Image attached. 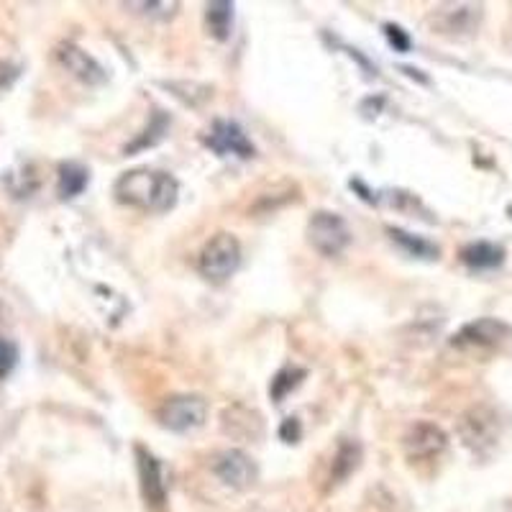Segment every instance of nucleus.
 Here are the masks:
<instances>
[{"label":"nucleus","mask_w":512,"mask_h":512,"mask_svg":"<svg viewBox=\"0 0 512 512\" xmlns=\"http://www.w3.org/2000/svg\"><path fill=\"white\" fill-rule=\"evenodd\" d=\"M446 433L433 423H415L405 438H402V446H405V454L410 459H433L446 448Z\"/></svg>","instance_id":"nucleus-9"},{"label":"nucleus","mask_w":512,"mask_h":512,"mask_svg":"<svg viewBox=\"0 0 512 512\" xmlns=\"http://www.w3.org/2000/svg\"><path fill=\"white\" fill-rule=\"evenodd\" d=\"M208 418V402L198 395L169 397L159 408V423L172 433H192L203 428Z\"/></svg>","instance_id":"nucleus-5"},{"label":"nucleus","mask_w":512,"mask_h":512,"mask_svg":"<svg viewBox=\"0 0 512 512\" xmlns=\"http://www.w3.org/2000/svg\"><path fill=\"white\" fill-rule=\"evenodd\" d=\"M308 241L320 256H338L351 244V228L338 213L320 210L308 221Z\"/></svg>","instance_id":"nucleus-4"},{"label":"nucleus","mask_w":512,"mask_h":512,"mask_svg":"<svg viewBox=\"0 0 512 512\" xmlns=\"http://www.w3.org/2000/svg\"><path fill=\"white\" fill-rule=\"evenodd\" d=\"M205 21H208L210 34L216 36L218 41H226L231 36L233 26V3H226V0L208 3V8H205Z\"/></svg>","instance_id":"nucleus-14"},{"label":"nucleus","mask_w":512,"mask_h":512,"mask_svg":"<svg viewBox=\"0 0 512 512\" xmlns=\"http://www.w3.org/2000/svg\"><path fill=\"white\" fill-rule=\"evenodd\" d=\"M116 195L121 203L134 205V208L149 210V213H167L175 208L180 185L172 175L159 172V169H131L118 177Z\"/></svg>","instance_id":"nucleus-1"},{"label":"nucleus","mask_w":512,"mask_h":512,"mask_svg":"<svg viewBox=\"0 0 512 512\" xmlns=\"http://www.w3.org/2000/svg\"><path fill=\"white\" fill-rule=\"evenodd\" d=\"M384 34H387V39H390V44L397 49V52H408V49H410V36L405 34L400 26L387 24V26H384Z\"/></svg>","instance_id":"nucleus-19"},{"label":"nucleus","mask_w":512,"mask_h":512,"mask_svg":"<svg viewBox=\"0 0 512 512\" xmlns=\"http://www.w3.org/2000/svg\"><path fill=\"white\" fill-rule=\"evenodd\" d=\"M241 267V244L233 233H216L203 246L198 269L210 282H226Z\"/></svg>","instance_id":"nucleus-2"},{"label":"nucleus","mask_w":512,"mask_h":512,"mask_svg":"<svg viewBox=\"0 0 512 512\" xmlns=\"http://www.w3.org/2000/svg\"><path fill=\"white\" fill-rule=\"evenodd\" d=\"M213 472L223 484L233 489H246L256 482V464L249 454L239 448H228L213 461Z\"/></svg>","instance_id":"nucleus-7"},{"label":"nucleus","mask_w":512,"mask_h":512,"mask_svg":"<svg viewBox=\"0 0 512 512\" xmlns=\"http://www.w3.org/2000/svg\"><path fill=\"white\" fill-rule=\"evenodd\" d=\"M505 336H507L505 323L492 318H482L477 320V323H469L466 328H461L459 336L454 338V344L456 346H492Z\"/></svg>","instance_id":"nucleus-10"},{"label":"nucleus","mask_w":512,"mask_h":512,"mask_svg":"<svg viewBox=\"0 0 512 512\" xmlns=\"http://www.w3.org/2000/svg\"><path fill=\"white\" fill-rule=\"evenodd\" d=\"M88 169L82 167V164H75V162H67L59 167V195H62L64 200L70 198H77L85 187H88Z\"/></svg>","instance_id":"nucleus-13"},{"label":"nucleus","mask_w":512,"mask_h":512,"mask_svg":"<svg viewBox=\"0 0 512 512\" xmlns=\"http://www.w3.org/2000/svg\"><path fill=\"white\" fill-rule=\"evenodd\" d=\"M16 359H18L16 346H13L8 338L0 336V377H6V374L16 367Z\"/></svg>","instance_id":"nucleus-18"},{"label":"nucleus","mask_w":512,"mask_h":512,"mask_svg":"<svg viewBox=\"0 0 512 512\" xmlns=\"http://www.w3.org/2000/svg\"><path fill=\"white\" fill-rule=\"evenodd\" d=\"M139 469H141V484H144V495L152 505H162L167 497V484H164L162 464L154 459L152 454H146L144 448H139Z\"/></svg>","instance_id":"nucleus-11"},{"label":"nucleus","mask_w":512,"mask_h":512,"mask_svg":"<svg viewBox=\"0 0 512 512\" xmlns=\"http://www.w3.org/2000/svg\"><path fill=\"white\" fill-rule=\"evenodd\" d=\"M57 62L62 64L64 70L70 72L75 80L85 82V85H103L108 80V72L100 67V62L95 57H90L85 49L75 47L70 41H64L57 47Z\"/></svg>","instance_id":"nucleus-8"},{"label":"nucleus","mask_w":512,"mask_h":512,"mask_svg":"<svg viewBox=\"0 0 512 512\" xmlns=\"http://www.w3.org/2000/svg\"><path fill=\"white\" fill-rule=\"evenodd\" d=\"M456 13L451 11H438L441 16H448V24L441 26V29L446 31H469L474 29V24H477L479 18V8H472V6H454Z\"/></svg>","instance_id":"nucleus-16"},{"label":"nucleus","mask_w":512,"mask_h":512,"mask_svg":"<svg viewBox=\"0 0 512 512\" xmlns=\"http://www.w3.org/2000/svg\"><path fill=\"white\" fill-rule=\"evenodd\" d=\"M502 423L497 410L489 405H474L466 410L459 420V436L466 446L477 451V454H487L489 448H495L500 441Z\"/></svg>","instance_id":"nucleus-3"},{"label":"nucleus","mask_w":512,"mask_h":512,"mask_svg":"<svg viewBox=\"0 0 512 512\" xmlns=\"http://www.w3.org/2000/svg\"><path fill=\"white\" fill-rule=\"evenodd\" d=\"M205 144H208L216 154H221V157L251 159L256 152L254 144L249 141V136L244 134V128L233 121L213 123L208 134H205Z\"/></svg>","instance_id":"nucleus-6"},{"label":"nucleus","mask_w":512,"mask_h":512,"mask_svg":"<svg viewBox=\"0 0 512 512\" xmlns=\"http://www.w3.org/2000/svg\"><path fill=\"white\" fill-rule=\"evenodd\" d=\"M461 259H464L466 267L472 269H495L505 259V251L500 246L489 244V241H477V244H469L461 249Z\"/></svg>","instance_id":"nucleus-12"},{"label":"nucleus","mask_w":512,"mask_h":512,"mask_svg":"<svg viewBox=\"0 0 512 512\" xmlns=\"http://www.w3.org/2000/svg\"><path fill=\"white\" fill-rule=\"evenodd\" d=\"M390 236L392 241L400 244L410 256H418V259H438V246L431 244V241L413 236V233L408 231H400V228H390Z\"/></svg>","instance_id":"nucleus-15"},{"label":"nucleus","mask_w":512,"mask_h":512,"mask_svg":"<svg viewBox=\"0 0 512 512\" xmlns=\"http://www.w3.org/2000/svg\"><path fill=\"white\" fill-rule=\"evenodd\" d=\"M126 8H136L139 13L152 18H172L180 3H126Z\"/></svg>","instance_id":"nucleus-17"}]
</instances>
